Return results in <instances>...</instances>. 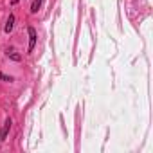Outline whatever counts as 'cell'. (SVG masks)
Returning <instances> with one entry per match:
<instances>
[{
    "label": "cell",
    "mask_w": 153,
    "mask_h": 153,
    "mask_svg": "<svg viewBox=\"0 0 153 153\" xmlns=\"http://www.w3.org/2000/svg\"><path fill=\"white\" fill-rule=\"evenodd\" d=\"M13 24H15V16L11 15V16H9V20H7V24H6V33H11V29H13Z\"/></svg>",
    "instance_id": "obj_2"
},
{
    "label": "cell",
    "mask_w": 153,
    "mask_h": 153,
    "mask_svg": "<svg viewBox=\"0 0 153 153\" xmlns=\"http://www.w3.org/2000/svg\"><path fill=\"white\" fill-rule=\"evenodd\" d=\"M16 2H18V0H13V4H16Z\"/></svg>",
    "instance_id": "obj_4"
},
{
    "label": "cell",
    "mask_w": 153,
    "mask_h": 153,
    "mask_svg": "<svg viewBox=\"0 0 153 153\" xmlns=\"http://www.w3.org/2000/svg\"><path fill=\"white\" fill-rule=\"evenodd\" d=\"M29 47H27V52H33V49H34V43H36V31L33 29V27H29Z\"/></svg>",
    "instance_id": "obj_1"
},
{
    "label": "cell",
    "mask_w": 153,
    "mask_h": 153,
    "mask_svg": "<svg viewBox=\"0 0 153 153\" xmlns=\"http://www.w3.org/2000/svg\"><path fill=\"white\" fill-rule=\"evenodd\" d=\"M2 135H4V133H2V131H0V137H2Z\"/></svg>",
    "instance_id": "obj_5"
},
{
    "label": "cell",
    "mask_w": 153,
    "mask_h": 153,
    "mask_svg": "<svg viewBox=\"0 0 153 153\" xmlns=\"http://www.w3.org/2000/svg\"><path fill=\"white\" fill-rule=\"evenodd\" d=\"M40 6H42V0H34L33 6H31V11H33V13H36V11L40 9Z\"/></svg>",
    "instance_id": "obj_3"
}]
</instances>
